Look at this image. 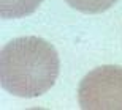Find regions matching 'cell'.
<instances>
[{
  "instance_id": "3957f363",
  "label": "cell",
  "mask_w": 122,
  "mask_h": 110,
  "mask_svg": "<svg viewBox=\"0 0 122 110\" xmlns=\"http://www.w3.org/2000/svg\"><path fill=\"white\" fill-rule=\"evenodd\" d=\"M43 0H0V14L3 19H19L32 14Z\"/></svg>"
},
{
  "instance_id": "7a4b0ae2",
  "label": "cell",
  "mask_w": 122,
  "mask_h": 110,
  "mask_svg": "<svg viewBox=\"0 0 122 110\" xmlns=\"http://www.w3.org/2000/svg\"><path fill=\"white\" fill-rule=\"evenodd\" d=\"M84 110H122V66L103 65L84 75L78 87Z\"/></svg>"
},
{
  "instance_id": "6da1fadb",
  "label": "cell",
  "mask_w": 122,
  "mask_h": 110,
  "mask_svg": "<svg viewBox=\"0 0 122 110\" xmlns=\"http://www.w3.org/2000/svg\"><path fill=\"white\" fill-rule=\"evenodd\" d=\"M59 68V55L51 43L36 36L16 38L0 53V84L13 96L36 97L52 88Z\"/></svg>"
},
{
  "instance_id": "277c9868",
  "label": "cell",
  "mask_w": 122,
  "mask_h": 110,
  "mask_svg": "<svg viewBox=\"0 0 122 110\" xmlns=\"http://www.w3.org/2000/svg\"><path fill=\"white\" fill-rule=\"evenodd\" d=\"M71 8L86 14H97L109 9L117 0H65Z\"/></svg>"
}]
</instances>
